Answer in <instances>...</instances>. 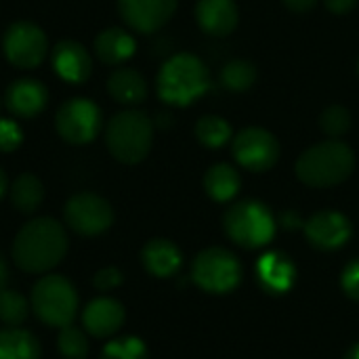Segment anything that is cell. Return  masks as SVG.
<instances>
[{
    "label": "cell",
    "instance_id": "277c9868",
    "mask_svg": "<svg viewBox=\"0 0 359 359\" xmlns=\"http://www.w3.org/2000/svg\"><path fill=\"white\" fill-rule=\"evenodd\" d=\"M154 141V122L145 111L124 109L116 114L105 130V143L111 156L124 164L141 162Z\"/></svg>",
    "mask_w": 359,
    "mask_h": 359
},
{
    "label": "cell",
    "instance_id": "ffe728a7",
    "mask_svg": "<svg viewBox=\"0 0 359 359\" xmlns=\"http://www.w3.org/2000/svg\"><path fill=\"white\" fill-rule=\"evenodd\" d=\"M135 48H137L135 38L126 29H120V27L103 29L95 40V53L107 65L124 63L126 59L135 55Z\"/></svg>",
    "mask_w": 359,
    "mask_h": 359
},
{
    "label": "cell",
    "instance_id": "d6a6232c",
    "mask_svg": "<svg viewBox=\"0 0 359 359\" xmlns=\"http://www.w3.org/2000/svg\"><path fill=\"white\" fill-rule=\"evenodd\" d=\"M93 284H95V288H99V290H103V292L114 290L116 286H120V284H122V273H120L118 269H114V267L101 269V271L95 276Z\"/></svg>",
    "mask_w": 359,
    "mask_h": 359
},
{
    "label": "cell",
    "instance_id": "5bb4252c",
    "mask_svg": "<svg viewBox=\"0 0 359 359\" xmlns=\"http://www.w3.org/2000/svg\"><path fill=\"white\" fill-rule=\"evenodd\" d=\"M297 278V267L292 259L280 250L267 252L257 263V280L261 288L269 294H284L292 288Z\"/></svg>",
    "mask_w": 359,
    "mask_h": 359
},
{
    "label": "cell",
    "instance_id": "e575fe53",
    "mask_svg": "<svg viewBox=\"0 0 359 359\" xmlns=\"http://www.w3.org/2000/svg\"><path fill=\"white\" fill-rule=\"evenodd\" d=\"M316 2H318V0H284V4H286L290 11H294V13H305V11H309V8H313Z\"/></svg>",
    "mask_w": 359,
    "mask_h": 359
},
{
    "label": "cell",
    "instance_id": "30bf717a",
    "mask_svg": "<svg viewBox=\"0 0 359 359\" xmlns=\"http://www.w3.org/2000/svg\"><path fill=\"white\" fill-rule=\"evenodd\" d=\"M233 156L240 166L252 172H265L276 166L280 158L278 139L259 126H248L233 139Z\"/></svg>",
    "mask_w": 359,
    "mask_h": 359
},
{
    "label": "cell",
    "instance_id": "603a6c76",
    "mask_svg": "<svg viewBox=\"0 0 359 359\" xmlns=\"http://www.w3.org/2000/svg\"><path fill=\"white\" fill-rule=\"evenodd\" d=\"M0 359H40L38 339L21 328L0 330Z\"/></svg>",
    "mask_w": 359,
    "mask_h": 359
},
{
    "label": "cell",
    "instance_id": "7402d4cb",
    "mask_svg": "<svg viewBox=\"0 0 359 359\" xmlns=\"http://www.w3.org/2000/svg\"><path fill=\"white\" fill-rule=\"evenodd\" d=\"M240 172L231 164H215L204 177L206 194L217 202H229L240 191Z\"/></svg>",
    "mask_w": 359,
    "mask_h": 359
},
{
    "label": "cell",
    "instance_id": "8fae6325",
    "mask_svg": "<svg viewBox=\"0 0 359 359\" xmlns=\"http://www.w3.org/2000/svg\"><path fill=\"white\" fill-rule=\"evenodd\" d=\"M65 221L80 236H99L109 229L114 221L111 206L107 200L95 194H76L65 204Z\"/></svg>",
    "mask_w": 359,
    "mask_h": 359
},
{
    "label": "cell",
    "instance_id": "2e32d148",
    "mask_svg": "<svg viewBox=\"0 0 359 359\" xmlns=\"http://www.w3.org/2000/svg\"><path fill=\"white\" fill-rule=\"evenodd\" d=\"M82 324H84V330L97 339L111 337L124 324V307L118 301L107 299V297L95 299L84 309Z\"/></svg>",
    "mask_w": 359,
    "mask_h": 359
},
{
    "label": "cell",
    "instance_id": "ba28073f",
    "mask_svg": "<svg viewBox=\"0 0 359 359\" xmlns=\"http://www.w3.org/2000/svg\"><path fill=\"white\" fill-rule=\"evenodd\" d=\"M55 126L65 141L74 145L88 143L97 137L101 128V109L90 99H69L59 107Z\"/></svg>",
    "mask_w": 359,
    "mask_h": 359
},
{
    "label": "cell",
    "instance_id": "7c38bea8",
    "mask_svg": "<svg viewBox=\"0 0 359 359\" xmlns=\"http://www.w3.org/2000/svg\"><path fill=\"white\" fill-rule=\"evenodd\" d=\"M177 0H118V11L126 25L141 34L160 29L175 13Z\"/></svg>",
    "mask_w": 359,
    "mask_h": 359
},
{
    "label": "cell",
    "instance_id": "5b68a950",
    "mask_svg": "<svg viewBox=\"0 0 359 359\" xmlns=\"http://www.w3.org/2000/svg\"><path fill=\"white\" fill-rule=\"evenodd\" d=\"M223 225L227 236L244 248L265 246L276 233V219L271 210L257 200H242L233 204L227 210Z\"/></svg>",
    "mask_w": 359,
    "mask_h": 359
},
{
    "label": "cell",
    "instance_id": "d4e9b609",
    "mask_svg": "<svg viewBox=\"0 0 359 359\" xmlns=\"http://www.w3.org/2000/svg\"><path fill=\"white\" fill-rule=\"evenodd\" d=\"M257 80V67L246 59H233L221 69V84L229 90H248Z\"/></svg>",
    "mask_w": 359,
    "mask_h": 359
},
{
    "label": "cell",
    "instance_id": "9c48e42d",
    "mask_svg": "<svg viewBox=\"0 0 359 359\" xmlns=\"http://www.w3.org/2000/svg\"><path fill=\"white\" fill-rule=\"evenodd\" d=\"M2 48H4L6 59L13 65L21 69H32L44 61L48 42H46L44 32L38 25L29 21H17L6 29Z\"/></svg>",
    "mask_w": 359,
    "mask_h": 359
},
{
    "label": "cell",
    "instance_id": "d6986e66",
    "mask_svg": "<svg viewBox=\"0 0 359 359\" xmlns=\"http://www.w3.org/2000/svg\"><path fill=\"white\" fill-rule=\"evenodd\" d=\"M145 269L156 278H170L179 271L183 257L181 250L168 240H151L141 252Z\"/></svg>",
    "mask_w": 359,
    "mask_h": 359
},
{
    "label": "cell",
    "instance_id": "484cf974",
    "mask_svg": "<svg viewBox=\"0 0 359 359\" xmlns=\"http://www.w3.org/2000/svg\"><path fill=\"white\" fill-rule=\"evenodd\" d=\"M196 137L206 147H223L231 137V126L219 116H204L196 124Z\"/></svg>",
    "mask_w": 359,
    "mask_h": 359
},
{
    "label": "cell",
    "instance_id": "8992f818",
    "mask_svg": "<svg viewBox=\"0 0 359 359\" xmlns=\"http://www.w3.org/2000/svg\"><path fill=\"white\" fill-rule=\"evenodd\" d=\"M32 309L44 324L65 328L76 318L78 294L65 278L46 276L32 290Z\"/></svg>",
    "mask_w": 359,
    "mask_h": 359
},
{
    "label": "cell",
    "instance_id": "4dcf8cb0",
    "mask_svg": "<svg viewBox=\"0 0 359 359\" xmlns=\"http://www.w3.org/2000/svg\"><path fill=\"white\" fill-rule=\"evenodd\" d=\"M21 128L15 120H8V118H0V151L8 154V151H15L19 145H21Z\"/></svg>",
    "mask_w": 359,
    "mask_h": 359
},
{
    "label": "cell",
    "instance_id": "7a4b0ae2",
    "mask_svg": "<svg viewBox=\"0 0 359 359\" xmlns=\"http://www.w3.org/2000/svg\"><path fill=\"white\" fill-rule=\"evenodd\" d=\"M355 166L351 147L339 139L322 141L297 160V177L309 187H332L343 183Z\"/></svg>",
    "mask_w": 359,
    "mask_h": 359
},
{
    "label": "cell",
    "instance_id": "9a60e30c",
    "mask_svg": "<svg viewBox=\"0 0 359 359\" xmlns=\"http://www.w3.org/2000/svg\"><path fill=\"white\" fill-rule=\"evenodd\" d=\"M53 67L59 74V78H63L65 82L80 84L90 76L93 61L82 44L74 40H63L53 50Z\"/></svg>",
    "mask_w": 359,
    "mask_h": 359
},
{
    "label": "cell",
    "instance_id": "f546056e",
    "mask_svg": "<svg viewBox=\"0 0 359 359\" xmlns=\"http://www.w3.org/2000/svg\"><path fill=\"white\" fill-rule=\"evenodd\" d=\"M320 126H322V130L330 139H339V137H343L349 130V126H351V114L343 105H330L322 114Z\"/></svg>",
    "mask_w": 359,
    "mask_h": 359
},
{
    "label": "cell",
    "instance_id": "83f0119b",
    "mask_svg": "<svg viewBox=\"0 0 359 359\" xmlns=\"http://www.w3.org/2000/svg\"><path fill=\"white\" fill-rule=\"evenodd\" d=\"M57 347H59V353L63 359H86L88 355V341H86L84 332L72 324L61 328Z\"/></svg>",
    "mask_w": 359,
    "mask_h": 359
},
{
    "label": "cell",
    "instance_id": "e0dca14e",
    "mask_svg": "<svg viewBox=\"0 0 359 359\" xmlns=\"http://www.w3.org/2000/svg\"><path fill=\"white\" fill-rule=\"evenodd\" d=\"M48 101V93L40 80L21 78L6 88V107L19 118L38 116Z\"/></svg>",
    "mask_w": 359,
    "mask_h": 359
},
{
    "label": "cell",
    "instance_id": "d590c367",
    "mask_svg": "<svg viewBox=\"0 0 359 359\" xmlns=\"http://www.w3.org/2000/svg\"><path fill=\"white\" fill-rule=\"evenodd\" d=\"M6 282H8V267H6V263H4V259L0 255V292L6 290Z\"/></svg>",
    "mask_w": 359,
    "mask_h": 359
},
{
    "label": "cell",
    "instance_id": "52a82bcc",
    "mask_svg": "<svg viewBox=\"0 0 359 359\" xmlns=\"http://www.w3.org/2000/svg\"><path fill=\"white\" fill-rule=\"evenodd\" d=\"M191 278L202 290L223 294L240 284L242 267L233 252L225 248H206L196 257Z\"/></svg>",
    "mask_w": 359,
    "mask_h": 359
},
{
    "label": "cell",
    "instance_id": "1f68e13d",
    "mask_svg": "<svg viewBox=\"0 0 359 359\" xmlns=\"http://www.w3.org/2000/svg\"><path fill=\"white\" fill-rule=\"evenodd\" d=\"M341 284H343V290L351 297L359 301V259L351 261L345 271H343V278H341Z\"/></svg>",
    "mask_w": 359,
    "mask_h": 359
},
{
    "label": "cell",
    "instance_id": "74e56055",
    "mask_svg": "<svg viewBox=\"0 0 359 359\" xmlns=\"http://www.w3.org/2000/svg\"><path fill=\"white\" fill-rule=\"evenodd\" d=\"M4 191H6V177H4V172L0 170V198L4 196Z\"/></svg>",
    "mask_w": 359,
    "mask_h": 359
},
{
    "label": "cell",
    "instance_id": "f1b7e54d",
    "mask_svg": "<svg viewBox=\"0 0 359 359\" xmlns=\"http://www.w3.org/2000/svg\"><path fill=\"white\" fill-rule=\"evenodd\" d=\"M101 359H147V349L141 339L122 337L103 347Z\"/></svg>",
    "mask_w": 359,
    "mask_h": 359
},
{
    "label": "cell",
    "instance_id": "8d00e7d4",
    "mask_svg": "<svg viewBox=\"0 0 359 359\" xmlns=\"http://www.w3.org/2000/svg\"><path fill=\"white\" fill-rule=\"evenodd\" d=\"M345 359H359V343H358V345H353V347H351V349L347 351Z\"/></svg>",
    "mask_w": 359,
    "mask_h": 359
},
{
    "label": "cell",
    "instance_id": "6da1fadb",
    "mask_svg": "<svg viewBox=\"0 0 359 359\" xmlns=\"http://www.w3.org/2000/svg\"><path fill=\"white\" fill-rule=\"evenodd\" d=\"M67 252V236L61 223L48 217L34 219L21 227L13 242L15 265L27 273H44L61 263Z\"/></svg>",
    "mask_w": 359,
    "mask_h": 359
},
{
    "label": "cell",
    "instance_id": "4fadbf2b",
    "mask_svg": "<svg viewBox=\"0 0 359 359\" xmlns=\"http://www.w3.org/2000/svg\"><path fill=\"white\" fill-rule=\"evenodd\" d=\"M307 240L320 250H337L351 238V223L337 210H322L305 225Z\"/></svg>",
    "mask_w": 359,
    "mask_h": 359
},
{
    "label": "cell",
    "instance_id": "ac0fdd59",
    "mask_svg": "<svg viewBox=\"0 0 359 359\" xmlns=\"http://www.w3.org/2000/svg\"><path fill=\"white\" fill-rule=\"evenodd\" d=\"M196 19L206 34L227 36L236 29L240 13L233 0H198Z\"/></svg>",
    "mask_w": 359,
    "mask_h": 359
},
{
    "label": "cell",
    "instance_id": "4316f807",
    "mask_svg": "<svg viewBox=\"0 0 359 359\" xmlns=\"http://www.w3.org/2000/svg\"><path fill=\"white\" fill-rule=\"evenodd\" d=\"M27 313H29V305L21 292H17V290H2L0 292V320L6 326L17 328L19 324L25 322Z\"/></svg>",
    "mask_w": 359,
    "mask_h": 359
},
{
    "label": "cell",
    "instance_id": "836d02e7",
    "mask_svg": "<svg viewBox=\"0 0 359 359\" xmlns=\"http://www.w3.org/2000/svg\"><path fill=\"white\" fill-rule=\"evenodd\" d=\"M328 11H332L334 15H347L355 8L358 0H324Z\"/></svg>",
    "mask_w": 359,
    "mask_h": 359
},
{
    "label": "cell",
    "instance_id": "3957f363",
    "mask_svg": "<svg viewBox=\"0 0 359 359\" xmlns=\"http://www.w3.org/2000/svg\"><path fill=\"white\" fill-rule=\"evenodd\" d=\"M210 86V74L202 59L189 53L170 57L158 74V95L170 105H189Z\"/></svg>",
    "mask_w": 359,
    "mask_h": 359
},
{
    "label": "cell",
    "instance_id": "44dd1931",
    "mask_svg": "<svg viewBox=\"0 0 359 359\" xmlns=\"http://www.w3.org/2000/svg\"><path fill=\"white\" fill-rule=\"evenodd\" d=\"M107 90L122 105H137L145 101L147 97L145 78L137 69H130V67L116 69L107 80Z\"/></svg>",
    "mask_w": 359,
    "mask_h": 359
},
{
    "label": "cell",
    "instance_id": "cb8c5ba5",
    "mask_svg": "<svg viewBox=\"0 0 359 359\" xmlns=\"http://www.w3.org/2000/svg\"><path fill=\"white\" fill-rule=\"evenodd\" d=\"M42 198H44V187L38 177L25 172L15 179L11 187V202L19 212H25V215L34 212L42 204Z\"/></svg>",
    "mask_w": 359,
    "mask_h": 359
}]
</instances>
